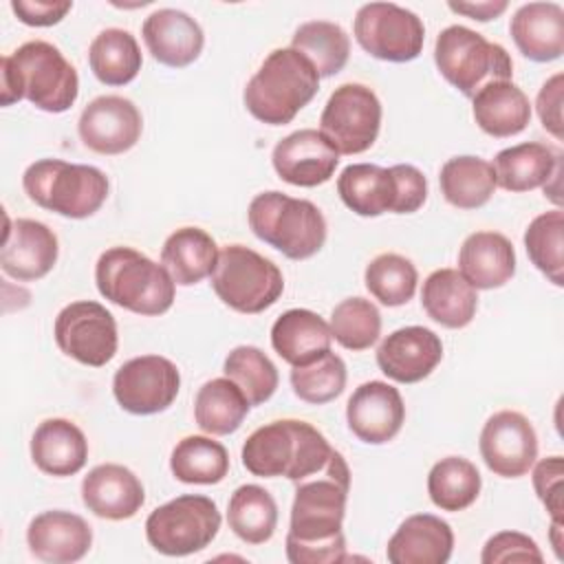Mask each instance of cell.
Returning a JSON list of instances; mask_svg holds the SVG:
<instances>
[{
	"mask_svg": "<svg viewBox=\"0 0 564 564\" xmlns=\"http://www.w3.org/2000/svg\"><path fill=\"white\" fill-rule=\"evenodd\" d=\"M143 130L139 108L121 95L95 97L79 115L82 143L97 154H123L137 145Z\"/></svg>",
	"mask_w": 564,
	"mask_h": 564,
	"instance_id": "17",
	"label": "cell"
},
{
	"mask_svg": "<svg viewBox=\"0 0 564 564\" xmlns=\"http://www.w3.org/2000/svg\"><path fill=\"white\" fill-rule=\"evenodd\" d=\"M291 48L300 51L322 77L337 75L350 55V40L346 31L328 20H311L295 29Z\"/></svg>",
	"mask_w": 564,
	"mask_h": 564,
	"instance_id": "40",
	"label": "cell"
},
{
	"mask_svg": "<svg viewBox=\"0 0 564 564\" xmlns=\"http://www.w3.org/2000/svg\"><path fill=\"white\" fill-rule=\"evenodd\" d=\"M518 51L531 62H553L564 53V9L557 2H527L509 22Z\"/></svg>",
	"mask_w": 564,
	"mask_h": 564,
	"instance_id": "26",
	"label": "cell"
},
{
	"mask_svg": "<svg viewBox=\"0 0 564 564\" xmlns=\"http://www.w3.org/2000/svg\"><path fill=\"white\" fill-rule=\"evenodd\" d=\"M223 372L247 397L249 405H260L278 390V368L258 346H236L223 364Z\"/></svg>",
	"mask_w": 564,
	"mask_h": 564,
	"instance_id": "42",
	"label": "cell"
},
{
	"mask_svg": "<svg viewBox=\"0 0 564 564\" xmlns=\"http://www.w3.org/2000/svg\"><path fill=\"white\" fill-rule=\"evenodd\" d=\"M346 377L344 359L333 350H326L304 366H293L291 388L297 399L311 405H324L344 392Z\"/></svg>",
	"mask_w": 564,
	"mask_h": 564,
	"instance_id": "45",
	"label": "cell"
},
{
	"mask_svg": "<svg viewBox=\"0 0 564 564\" xmlns=\"http://www.w3.org/2000/svg\"><path fill=\"white\" fill-rule=\"evenodd\" d=\"M454 551L452 527L432 513L405 518L388 540L390 564H445Z\"/></svg>",
	"mask_w": 564,
	"mask_h": 564,
	"instance_id": "25",
	"label": "cell"
},
{
	"mask_svg": "<svg viewBox=\"0 0 564 564\" xmlns=\"http://www.w3.org/2000/svg\"><path fill=\"white\" fill-rule=\"evenodd\" d=\"M478 449L489 471L500 478H520L535 465L538 434L524 414L500 410L482 425Z\"/></svg>",
	"mask_w": 564,
	"mask_h": 564,
	"instance_id": "16",
	"label": "cell"
},
{
	"mask_svg": "<svg viewBox=\"0 0 564 564\" xmlns=\"http://www.w3.org/2000/svg\"><path fill=\"white\" fill-rule=\"evenodd\" d=\"M97 291L137 315H163L174 304L176 284L163 264L132 247H110L95 264Z\"/></svg>",
	"mask_w": 564,
	"mask_h": 564,
	"instance_id": "5",
	"label": "cell"
},
{
	"mask_svg": "<svg viewBox=\"0 0 564 564\" xmlns=\"http://www.w3.org/2000/svg\"><path fill=\"white\" fill-rule=\"evenodd\" d=\"M454 13H463L478 22L496 20L500 13L507 11V0H485V2H447Z\"/></svg>",
	"mask_w": 564,
	"mask_h": 564,
	"instance_id": "50",
	"label": "cell"
},
{
	"mask_svg": "<svg viewBox=\"0 0 564 564\" xmlns=\"http://www.w3.org/2000/svg\"><path fill=\"white\" fill-rule=\"evenodd\" d=\"M82 502L97 518L128 520L143 507L145 489L132 469L104 463L84 476Z\"/></svg>",
	"mask_w": 564,
	"mask_h": 564,
	"instance_id": "24",
	"label": "cell"
},
{
	"mask_svg": "<svg viewBox=\"0 0 564 564\" xmlns=\"http://www.w3.org/2000/svg\"><path fill=\"white\" fill-rule=\"evenodd\" d=\"M319 75L295 48L271 51L247 82L242 101L249 115L269 126H284L317 95Z\"/></svg>",
	"mask_w": 564,
	"mask_h": 564,
	"instance_id": "4",
	"label": "cell"
},
{
	"mask_svg": "<svg viewBox=\"0 0 564 564\" xmlns=\"http://www.w3.org/2000/svg\"><path fill=\"white\" fill-rule=\"evenodd\" d=\"M533 489H535L538 498L542 500V505L546 507L553 522L562 524V516H564V498H562L564 463H562V456L542 458L533 467Z\"/></svg>",
	"mask_w": 564,
	"mask_h": 564,
	"instance_id": "47",
	"label": "cell"
},
{
	"mask_svg": "<svg viewBox=\"0 0 564 564\" xmlns=\"http://www.w3.org/2000/svg\"><path fill=\"white\" fill-rule=\"evenodd\" d=\"M381 101L366 84L337 86L319 117V132L339 154H361L379 137Z\"/></svg>",
	"mask_w": 564,
	"mask_h": 564,
	"instance_id": "13",
	"label": "cell"
},
{
	"mask_svg": "<svg viewBox=\"0 0 564 564\" xmlns=\"http://www.w3.org/2000/svg\"><path fill=\"white\" fill-rule=\"evenodd\" d=\"M26 544L46 564H70L90 551L93 529L77 513L62 509L42 511L29 522Z\"/></svg>",
	"mask_w": 564,
	"mask_h": 564,
	"instance_id": "22",
	"label": "cell"
},
{
	"mask_svg": "<svg viewBox=\"0 0 564 564\" xmlns=\"http://www.w3.org/2000/svg\"><path fill=\"white\" fill-rule=\"evenodd\" d=\"M443 198L458 209H478L496 192V174L489 161L471 154L452 156L438 174Z\"/></svg>",
	"mask_w": 564,
	"mask_h": 564,
	"instance_id": "34",
	"label": "cell"
},
{
	"mask_svg": "<svg viewBox=\"0 0 564 564\" xmlns=\"http://www.w3.org/2000/svg\"><path fill=\"white\" fill-rule=\"evenodd\" d=\"M93 75L106 86L130 84L143 64L137 37L126 29H104L88 46Z\"/></svg>",
	"mask_w": 564,
	"mask_h": 564,
	"instance_id": "35",
	"label": "cell"
},
{
	"mask_svg": "<svg viewBox=\"0 0 564 564\" xmlns=\"http://www.w3.org/2000/svg\"><path fill=\"white\" fill-rule=\"evenodd\" d=\"M482 478L478 467L463 456H447L432 465L427 474V494L441 511H463L480 494Z\"/></svg>",
	"mask_w": 564,
	"mask_h": 564,
	"instance_id": "39",
	"label": "cell"
},
{
	"mask_svg": "<svg viewBox=\"0 0 564 564\" xmlns=\"http://www.w3.org/2000/svg\"><path fill=\"white\" fill-rule=\"evenodd\" d=\"M335 447L306 421L280 419L253 430L240 452L247 471L260 478L284 476L300 482L322 471Z\"/></svg>",
	"mask_w": 564,
	"mask_h": 564,
	"instance_id": "3",
	"label": "cell"
},
{
	"mask_svg": "<svg viewBox=\"0 0 564 564\" xmlns=\"http://www.w3.org/2000/svg\"><path fill=\"white\" fill-rule=\"evenodd\" d=\"M544 555L533 538L520 531H500L491 535L480 553L482 564H507V562H542Z\"/></svg>",
	"mask_w": 564,
	"mask_h": 564,
	"instance_id": "46",
	"label": "cell"
},
{
	"mask_svg": "<svg viewBox=\"0 0 564 564\" xmlns=\"http://www.w3.org/2000/svg\"><path fill=\"white\" fill-rule=\"evenodd\" d=\"M247 220L256 238L289 260H306L326 242V218L317 205L278 189L253 196Z\"/></svg>",
	"mask_w": 564,
	"mask_h": 564,
	"instance_id": "7",
	"label": "cell"
},
{
	"mask_svg": "<svg viewBox=\"0 0 564 564\" xmlns=\"http://www.w3.org/2000/svg\"><path fill=\"white\" fill-rule=\"evenodd\" d=\"M59 245L53 229L33 218H18L7 225L0 267L18 282L44 278L57 262Z\"/></svg>",
	"mask_w": 564,
	"mask_h": 564,
	"instance_id": "21",
	"label": "cell"
},
{
	"mask_svg": "<svg viewBox=\"0 0 564 564\" xmlns=\"http://www.w3.org/2000/svg\"><path fill=\"white\" fill-rule=\"evenodd\" d=\"M471 112L478 128L496 139L520 134L531 121V104L513 82H491L471 97Z\"/></svg>",
	"mask_w": 564,
	"mask_h": 564,
	"instance_id": "30",
	"label": "cell"
},
{
	"mask_svg": "<svg viewBox=\"0 0 564 564\" xmlns=\"http://www.w3.org/2000/svg\"><path fill=\"white\" fill-rule=\"evenodd\" d=\"M181 388L178 368L161 355H141L121 364L112 377V394L121 410L139 416L167 410Z\"/></svg>",
	"mask_w": 564,
	"mask_h": 564,
	"instance_id": "15",
	"label": "cell"
},
{
	"mask_svg": "<svg viewBox=\"0 0 564 564\" xmlns=\"http://www.w3.org/2000/svg\"><path fill=\"white\" fill-rule=\"evenodd\" d=\"M330 326L308 308H289L271 326L273 350L291 366H304L330 350Z\"/></svg>",
	"mask_w": 564,
	"mask_h": 564,
	"instance_id": "31",
	"label": "cell"
},
{
	"mask_svg": "<svg viewBox=\"0 0 564 564\" xmlns=\"http://www.w3.org/2000/svg\"><path fill=\"white\" fill-rule=\"evenodd\" d=\"M330 335L346 350H366L381 335L379 308L366 297H346L330 313Z\"/></svg>",
	"mask_w": 564,
	"mask_h": 564,
	"instance_id": "44",
	"label": "cell"
},
{
	"mask_svg": "<svg viewBox=\"0 0 564 564\" xmlns=\"http://www.w3.org/2000/svg\"><path fill=\"white\" fill-rule=\"evenodd\" d=\"M275 174L295 187H317L335 174L339 152L313 128H302L280 139L271 152Z\"/></svg>",
	"mask_w": 564,
	"mask_h": 564,
	"instance_id": "18",
	"label": "cell"
},
{
	"mask_svg": "<svg viewBox=\"0 0 564 564\" xmlns=\"http://www.w3.org/2000/svg\"><path fill=\"white\" fill-rule=\"evenodd\" d=\"M148 53L163 66L183 68L198 59L205 35L200 24L181 9H156L141 26Z\"/></svg>",
	"mask_w": 564,
	"mask_h": 564,
	"instance_id": "23",
	"label": "cell"
},
{
	"mask_svg": "<svg viewBox=\"0 0 564 564\" xmlns=\"http://www.w3.org/2000/svg\"><path fill=\"white\" fill-rule=\"evenodd\" d=\"M562 524L560 522H553L551 527V542H553V549H555V555L562 560Z\"/></svg>",
	"mask_w": 564,
	"mask_h": 564,
	"instance_id": "51",
	"label": "cell"
},
{
	"mask_svg": "<svg viewBox=\"0 0 564 564\" xmlns=\"http://www.w3.org/2000/svg\"><path fill=\"white\" fill-rule=\"evenodd\" d=\"M53 335L66 357L90 368L106 366L119 346L115 315L93 300L66 304L55 317Z\"/></svg>",
	"mask_w": 564,
	"mask_h": 564,
	"instance_id": "14",
	"label": "cell"
},
{
	"mask_svg": "<svg viewBox=\"0 0 564 564\" xmlns=\"http://www.w3.org/2000/svg\"><path fill=\"white\" fill-rule=\"evenodd\" d=\"M441 359L443 341L425 326L397 328L377 348L379 370L397 383L423 381Z\"/></svg>",
	"mask_w": 564,
	"mask_h": 564,
	"instance_id": "20",
	"label": "cell"
},
{
	"mask_svg": "<svg viewBox=\"0 0 564 564\" xmlns=\"http://www.w3.org/2000/svg\"><path fill=\"white\" fill-rule=\"evenodd\" d=\"M348 489L350 469L337 449L322 471L297 482L284 542L291 564H339L346 560L341 522Z\"/></svg>",
	"mask_w": 564,
	"mask_h": 564,
	"instance_id": "1",
	"label": "cell"
},
{
	"mask_svg": "<svg viewBox=\"0 0 564 564\" xmlns=\"http://www.w3.org/2000/svg\"><path fill=\"white\" fill-rule=\"evenodd\" d=\"M562 88H564V75L555 73L549 77L535 99L538 117L546 132H551L557 141L564 139V123H562Z\"/></svg>",
	"mask_w": 564,
	"mask_h": 564,
	"instance_id": "48",
	"label": "cell"
},
{
	"mask_svg": "<svg viewBox=\"0 0 564 564\" xmlns=\"http://www.w3.org/2000/svg\"><path fill=\"white\" fill-rule=\"evenodd\" d=\"M229 529L247 544H264L278 527V505L260 485H240L227 505Z\"/></svg>",
	"mask_w": 564,
	"mask_h": 564,
	"instance_id": "37",
	"label": "cell"
},
{
	"mask_svg": "<svg viewBox=\"0 0 564 564\" xmlns=\"http://www.w3.org/2000/svg\"><path fill=\"white\" fill-rule=\"evenodd\" d=\"M212 289L225 306L256 315L280 300L284 278L278 264L258 251L245 245H227L218 251V262L212 271Z\"/></svg>",
	"mask_w": 564,
	"mask_h": 564,
	"instance_id": "10",
	"label": "cell"
},
{
	"mask_svg": "<svg viewBox=\"0 0 564 564\" xmlns=\"http://www.w3.org/2000/svg\"><path fill=\"white\" fill-rule=\"evenodd\" d=\"M31 458L48 476H73L88 460V441L68 419H46L31 436Z\"/></svg>",
	"mask_w": 564,
	"mask_h": 564,
	"instance_id": "28",
	"label": "cell"
},
{
	"mask_svg": "<svg viewBox=\"0 0 564 564\" xmlns=\"http://www.w3.org/2000/svg\"><path fill=\"white\" fill-rule=\"evenodd\" d=\"M421 304L436 324L465 328L476 315L478 293L456 269H436L423 282Z\"/></svg>",
	"mask_w": 564,
	"mask_h": 564,
	"instance_id": "32",
	"label": "cell"
},
{
	"mask_svg": "<svg viewBox=\"0 0 564 564\" xmlns=\"http://www.w3.org/2000/svg\"><path fill=\"white\" fill-rule=\"evenodd\" d=\"M337 194L350 212L364 218H375L386 212L414 214L427 198V181L423 172L410 163L392 167L352 163L337 176Z\"/></svg>",
	"mask_w": 564,
	"mask_h": 564,
	"instance_id": "6",
	"label": "cell"
},
{
	"mask_svg": "<svg viewBox=\"0 0 564 564\" xmlns=\"http://www.w3.org/2000/svg\"><path fill=\"white\" fill-rule=\"evenodd\" d=\"M346 421L350 432L368 445L392 441L405 421L401 392L386 381L361 383L346 403Z\"/></svg>",
	"mask_w": 564,
	"mask_h": 564,
	"instance_id": "19",
	"label": "cell"
},
{
	"mask_svg": "<svg viewBox=\"0 0 564 564\" xmlns=\"http://www.w3.org/2000/svg\"><path fill=\"white\" fill-rule=\"evenodd\" d=\"M458 273L474 289H500L516 273V251L507 236L498 231L469 234L458 251Z\"/></svg>",
	"mask_w": 564,
	"mask_h": 564,
	"instance_id": "27",
	"label": "cell"
},
{
	"mask_svg": "<svg viewBox=\"0 0 564 564\" xmlns=\"http://www.w3.org/2000/svg\"><path fill=\"white\" fill-rule=\"evenodd\" d=\"M216 262L218 245L200 227H181L172 231L161 249V264L178 286L198 284L212 275Z\"/></svg>",
	"mask_w": 564,
	"mask_h": 564,
	"instance_id": "33",
	"label": "cell"
},
{
	"mask_svg": "<svg viewBox=\"0 0 564 564\" xmlns=\"http://www.w3.org/2000/svg\"><path fill=\"white\" fill-rule=\"evenodd\" d=\"M531 264L555 286L564 284V214L560 207L535 216L524 231Z\"/></svg>",
	"mask_w": 564,
	"mask_h": 564,
	"instance_id": "41",
	"label": "cell"
},
{
	"mask_svg": "<svg viewBox=\"0 0 564 564\" xmlns=\"http://www.w3.org/2000/svg\"><path fill=\"white\" fill-rule=\"evenodd\" d=\"M79 95L75 66L57 46L31 40L0 59V104L26 99L44 112H66Z\"/></svg>",
	"mask_w": 564,
	"mask_h": 564,
	"instance_id": "2",
	"label": "cell"
},
{
	"mask_svg": "<svg viewBox=\"0 0 564 564\" xmlns=\"http://www.w3.org/2000/svg\"><path fill=\"white\" fill-rule=\"evenodd\" d=\"M73 9L70 0H13L11 11L22 24L53 26Z\"/></svg>",
	"mask_w": 564,
	"mask_h": 564,
	"instance_id": "49",
	"label": "cell"
},
{
	"mask_svg": "<svg viewBox=\"0 0 564 564\" xmlns=\"http://www.w3.org/2000/svg\"><path fill=\"white\" fill-rule=\"evenodd\" d=\"M438 73L465 97H474L491 82H511L513 62L505 46L463 26H445L434 42Z\"/></svg>",
	"mask_w": 564,
	"mask_h": 564,
	"instance_id": "9",
	"label": "cell"
},
{
	"mask_svg": "<svg viewBox=\"0 0 564 564\" xmlns=\"http://www.w3.org/2000/svg\"><path fill=\"white\" fill-rule=\"evenodd\" d=\"M220 529L216 502L200 494L178 496L156 507L145 520L150 546L170 557H183L212 544Z\"/></svg>",
	"mask_w": 564,
	"mask_h": 564,
	"instance_id": "11",
	"label": "cell"
},
{
	"mask_svg": "<svg viewBox=\"0 0 564 564\" xmlns=\"http://www.w3.org/2000/svg\"><path fill=\"white\" fill-rule=\"evenodd\" d=\"M496 185L507 192H531L549 185L551 176L562 167V152L538 141L518 143L496 154Z\"/></svg>",
	"mask_w": 564,
	"mask_h": 564,
	"instance_id": "29",
	"label": "cell"
},
{
	"mask_svg": "<svg viewBox=\"0 0 564 564\" xmlns=\"http://www.w3.org/2000/svg\"><path fill=\"white\" fill-rule=\"evenodd\" d=\"M366 289L383 306H401L414 297L419 273L412 260L399 253H379L366 264Z\"/></svg>",
	"mask_w": 564,
	"mask_h": 564,
	"instance_id": "43",
	"label": "cell"
},
{
	"mask_svg": "<svg viewBox=\"0 0 564 564\" xmlns=\"http://www.w3.org/2000/svg\"><path fill=\"white\" fill-rule=\"evenodd\" d=\"M352 33L368 55L394 64L416 59L425 42L423 20L394 2L361 4L352 22Z\"/></svg>",
	"mask_w": 564,
	"mask_h": 564,
	"instance_id": "12",
	"label": "cell"
},
{
	"mask_svg": "<svg viewBox=\"0 0 564 564\" xmlns=\"http://www.w3.org/2000/svg\"><path fill=\"white\" fill-rule=\"evenodd\" d=\"M22 187L42 209L79 220L99 212L108 198L110 183L95 165L40 159L24 170Z\"/></svg>",
	"mask_w": 564,
	"mask_h": 564,
	"instance_id": "8",
	"label": "cell"
},
{
	"mask_svg": "<svg viewBox=\"0 0 564 564\" xmlns=\"http://www.w3.org/2000/svg\"><path fill=\"white\" fill-rule=\"evenodd\" d=\"M245 392L227 377L205 381L194 399L196 425L214 436L234 434L249 414Z\"/></svg>",
	"mask_w": 564,
	"mask_h": 564,
	"instance_id": "36",
	"label": "cell"
},
{
	"mask_svg": "<svg viewBox=\"0 0 564 564\" xmlns=\"http://www.w3.org/2000/svg\"><path fill=\"white\" fill-rule=\"evenodd\" d=\"M170 469L181 482L216 485L229 471V454L223 443L209 436H185L172 449Z\"/></svg>",
	"mask_w": 564,
	"mask_h": 564,
	"instance_id": "38",
	"label": "cell"
}]
</instances>
